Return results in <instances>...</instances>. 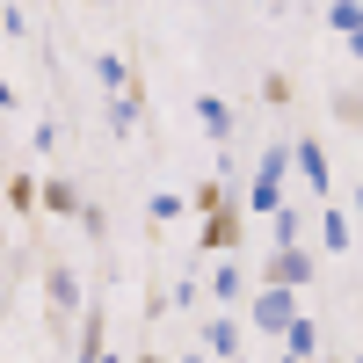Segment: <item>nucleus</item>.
I'll return each instance as SVG.
<instances>
[{"instance_id":"14","label":"nucleus","mask_w":363,"mask_h":363,"mask_svg":"<svg viewBox=\"0 0 363 363\" xmlns=\"http://www.w3.org/2000/svg\"><path fill=\"white\" fill-rule=\"evenodd\" d=\"M145 116V87H124V95H109V138H131Z\"/></svg>"},{"instance_id":"30","label":"nucleus","mask_w":363,"mask_h":363,"mask_svg":"<svg viewBox=\"0 0 363 363\" xmlns=\"http://www.w3.org/2000/svg\"><path fill=\"white\" fill-rule=\"evenodd\" d=\"M349 51H356V58H363V29H349Z\"/></svg>"},{"instance_id":"8","label":"nucleus","mask_w":363,"mask_h":363,"mask_svg":"<svg viewBox=\"0 0 363 363\" xmlns=\"http://www.w3.org/2000/svg\"><path fill=\"white\" fill-rule=\"evenodd\" d=\"M255 284H247V269H240L233 255H218V262H211V277H203V298H218V306L225 313H240V298H247Z\"/></svg>"},{"instance_id":"34","label":"nucleus","mask_w":363,"mask_h":363,"mask_svg":"<svg viewBox=\"0 0 363 363\" xmlns=\"http://www.w3.org/2000/svg\"><path fill=\"white\" fill-rule=\"evenodd\" d=\"M356 131H363V124H356Z\"/></svg>"},{"instance_id":"32","label":"nucleus","mask_w":363,"mask_h":363,"mask_svg":"<svg viewBox=\"0 0 363 363\" xmlns=\"http://www.w3.org/2000/svg\"><path fill=\"white\" fill-rule=\"evenodd\" d=\"M0 320H8V284H0Z\"/></svg>"},{"instance_id":"16","label":"nucleus","mask_w":363,"mask_h":363,"mask_svg":"<svg viewBox=\"0 0 363 363\" xmlns=\"http://www.w3.org/2000/svg\"><path fill=\"white\" fill-rule=\"evenodd\" d=\"M182 211H189V203H182L174 189H153V196H145V225H153V233H167V225L182 218Z\"/></svg>"},{"instance_id":"11","label":"nucleus","mask_w":363,"mask_h":363,"mask_svg":"<svg viewBox=\"0 0 363 363\" xmlns=\"http://www.w3.org/2000/svg\"><path fill=\"white\" fill-rule=\"evenodd\" d=\"M356 247V225L342 203H320V255H349Z\"/></svg>"},{"instance_id":"3","label":"nucleus","mask_w":363,"mask_h":363,"mask_svg":"<svg viewBox=\"0 0 363 363\" xmlns=\"http://www.w3.org/2000/svg\"><path fill=\"white\" fill-rule=\"evenodd\" d=\"M240 327H255V335H284V327L298 320V291H269V284H255L247 298H240Z\"/></svg>"},{"instance_id":"33","label":"nucleus","mask_w":363,"mask_h":363,"mask_svg":"<svg viewBox=\"0 0 363 363\" xmlns=\"http://www.w3.org/2000/svg\"><path fill=\"white\" fill-rule=\"evenodd\" d=\"M356 363H363V349H356Z\"/></svg>"},{"instance_id":"15","label":"nucleus","mask_w":363,"mask_h":363,"mask_svg":"<svg viewBox=\"0 0 363 363\" xmlns=\"http://www.w3.org/2000/svg\"><path fill=\"white\" fill-rule=\"evenodd\" d=\"M95 80L109 87V95H124V87H138V73H131V58H124V51H95Z\"/></svg>"},{"instance_id":"5","label":"nucleus","mask_w":363,"mask_h":363,"mask_svg":"<svg viewBox=\"0 0 363 363\" xmlns=\"http://www.w3.org/2000/svg\"><path fill=\"white\" fill-rule=\"evenodd\" d=\"M240 240H247V211H240V203L203 211V233H196V247H203V255H240Z\"/></svg>"},{"instance_id":"10","label":"nucleus","mask_w":363,"mask_h":363,"mask_svg":"<svg viewBox=\"0 0 363 363\" xmlns=\"http://www.w3.org/2000/svg\"><path fill=\"white\" fill-rule=\"evenodd\" d=\"M196 124H203V138H211V145H233V102L203 87V95H196Z\"/></svg>"},{"instance_id":"7","label":"nucleus","mask_w":363,"mask_h":363,"mask_svg":"<svg viewBox=\"0 0 363 363\" xmlns=\"http://www.w3.org/2000/svg\"><path fill=\"white\" fill-rule=\"evenodd\" d=\"M211 363H240V356H247V327H240L233 313H211L203 320V342H196Z\"/></svg>"},{"instance_id":"25","label":"nucleus","mask_w":363,"mask_h":363,"mask_svg":"<svg viewBox=\"0 0 363 363\" xmlns=\"http://www.w3.org/2000/svg\"><path fill=\"white\" fill-rule=\"evenodd\" d=\"M145 320H167V284H160V277L145 284Z\"/></svg>"},{"instance_id":"22","label":"nucleus","mask_w":363,"mask_h":363,"mask_svg":"<svg viewBox=\"0 0 363 363\" xmlns=\"http://www.w3.org/2000/svg\"><path fill=\"white\" fill-rule=\"evenodd\" d=\"M327 109H335L342 124L356 131V124H363V87H335V102H327Z\"/></svg>"},{"instance_id":"4","label":"nucleus","mask_w":363,"mask_h":363,"mask_svg":"<svg viewBox=\"0 0 363 363\" xmlns=\"http://www.w3.org/2000/svg\"><path fill=\"white\" fill-rule=\"evenodd\" d=\"M291 174L306 182V196L335 203V167H327V145L320 138H291Z\"/></svg>"},{"instance_id":"18","label":"nucleus","mask_w":363,"mask_h":363,"mask_svg":"<svg viewBox=\"0 0 363 363\" xmlns=\"http://www.w3.org/2000/svg\"><path fill=\"white\" fill-rule=\"evenodd\" d=\"M320 22L335 29V37H349V29H363V0H327V8H320Z\"/></svg>"},{"instance_id":"24","label":"nucleus","mask_w":363,"mask_h":363,"mask_svg":"<svg viewBox=\"0 0 363 363\" xmlns=\"http://www.w3.org/2000/svg\"><path fill=\"white\" fill-rule=\"evenodd\" d=\"M262 102L284 109V102H291V73H262Z\"/></svg>"},{"instance_id":"20","label":"nucleus","mask_w":363,"mask_h":363,"mask_svg":"<svg viewBox=\"0 0 363 363\" xmlns=\"http://www.w3.org/2000/svg\"><path fill=\"white\" fill-rule=\"evenodd\" d=\"M182 203H196V211H218V203H233V189H225L218 174H203V182H196V189L182 196Z\"/></svg>"},{"instance_id":"23","label":"nucleus","mask_w":363,"mask_h":363,"mask_svg":"<svg viewBox=\"0 0 363 363\" xmlns=\"http://www.w3.org/2000/svg\"><path fill=\"white\" fill-rule=\"evenodd\" d=\"M73 225H80L87 240H109V211H102V203H80V218H73Z\"/></svg>"},{"instance_id":"6","label":"nucleus","mask_w":363,"mask_h":363,"mask_svg":"<svg viewBox=\"0 0 363 363\" xmlns=\"http://www.w3.org/2000/svg\"><path fill=\"white\" fill-rule=\"evenodd\" d=\"M313 277H320V255H306V247H277L262 262V284L269 291H306Z\"/></svg>"},{"instance_id":"2","label":"nucleus","mask_w":363,"mask_h":363,"mask_svg":"<svg viewBox=\"0 0 363 363\" xmlns=\"http://www.w3.org/2000/svg\"><path fill=\"white\" fill-rule=\"evenodd\" d=\"M44 306H51V342H66V327H73L80 306H87V291H80V277H73V262H51V269H44Z\"/></svg>"},{"instance_id":"29","label":"nucleus","mask_w":363,"mask_h":363,"mask_svg":"<svg viewBox=\"0 0 363 363\" xmlns=\"http://www.w3.org/2000/svg\"><path fill=\"white\" fill-rule=\"evenodd\" d=\"M131 363H167V356H160V349H138V356H131Z\"/></svg>"},{"instance_id":"9","label":"nucleus","mask_w":363,"mask_h":363,"mask_svg":"<svg viewBox=\"0 0 363 363\" xmlns=\"http://www.w3.org/2000/svg\"><path fill=\"white\" fill-rule=\"evenodd\" d=\"M80 203H87V196H80L73 174H44V182H37V211H51V218H80Z\"/></svg>"},{"instance_id":"21","label":"nucleus","mask_w":363,"mask_h":363,"mask_svg":"<svg viewBox=\"0 0 363 363\" xmlns=\"http://www.w3.org/2000/svg\"><path fill=\"white\" fill-rule=\"evenodd\" d=\"M167 306H174V313H196V306H203V277H196V269H189V277H174V298H167Z\"/></svg>"},{"instance_id":"12","label":"nucleus","mask_w":363,"mask_h":363,"mask_svg":"<svg viewBox=\"0 0 363 363\" xmlns=\"http://www.w3.org/2000/svg\"><path fill=\"white\" fill-rule=\"evenodd\" d=\"M102 335H109V313H102V298H87V306H80V349H73V363H95Z\"/></svg>"},{"instance_id":"17","label":"nucleus","mask_w":363,"mask_h":363,"mask_svg":"<svg viewBox=\"0 0 363 363\" xmlns=\"http://www.w3.org/2000/svg\"><path fill=\"white\" fill-rule=\"evenodd\" d=\"M269 233H277V247H306V211H298V203H284L277 218H269Z\"/></svg>"},{"instance_id":"28","label":"nucleus","mask_w":363,"mask_h":363,"mask_svg":"<svg viewBox=\"0 0 363 363\" xmlns=\"http://www.w3.org/2000/svg\"><path fill=\"white\" fill-rule=\"evenodd\" d=\"M174 363H211V356H203V349H182V356H174Z\"/></svg>"},{"instance_id":"13","label":"nucleus","mask_w":363,"mask_h":363,"mask_svg":"<svg viewBox=\"0 0 363 363\" xmlns=\"http://www.w3.org/2000/svg\"><path fill=\"white\" fill-rule=\"evenodd\" d=\"M277 342H284V363H320V327H313L306 313H298V320L284 327Z\"/></svg>"},{"instance_id":"27","label":"nucleus","mask_w":363,"mask_h":363,"mask_svg":"<svg viewBox=\"0 0 363 363\" xmlns=\"http://www.w3.org/2000/svg\"><path fill=\"white\" fill-rule=\"evenodd\" d=\"M15 109V80H0V116H8Z\"/></svg>"},{"instance_id":"31","label":"nucleus","mask_w":363,"mask_h":363,"mask_svg":"<svg viewBox=\"0 0 363 363\" xmlns=\"http://www.w3.org/2000/svg\"><path fill=\"white\" fill-rule=\"evenodd\" d=\"M349 211H363V174H356V196H349Z\"/></svg>"},{"instance_id":"19","label":"nucleus","mask_w":363,"mask_h":363,"mask_svg":"<svg viewBox=\"0 0 363 363\" xmlns=\"http://www.w3.org/2000/svg\"><path fill=\"white\" fill-rule=\"evenodd\" d=\"M8 211H15V218L37 211V174H8Z\"/></svg>"},{"instance_id":"26","label":"nucleus","mask_w":363,"mask_h":363,"mask_svg":"<svg viewBox=\"0 0 363 363\" xmlns=\"http://www.w3.org/2000/svg\"><path fill=\"white\" fill-rule=\"evenodd\" d=\"M29 145H37V153H58V116H44V124L29 131Z\"/></svg>"},{"instance_id":"1","label":"nucleus","mask_w":363,"mask_h":363,"mask_svg":"<svg viewBox=\"0 0 363 363\" xmlns=\"http://www.w3.org/2000/svg\"><path fill=\"white\" fill-rule=\"evenodd\" d=\"M291 203V138H269L262 160H255V182H247V218H277V211Z\"/></svg>"}]
</instances>
